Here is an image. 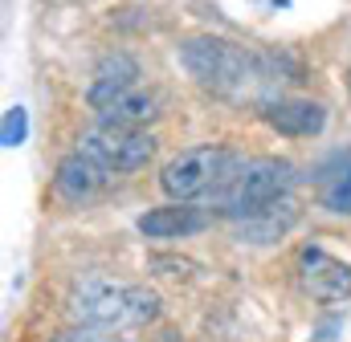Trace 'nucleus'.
I'll use <instances>...</instances> for the list:
<instances>
[{"mask_svg":"<svg viewBox=\"0 0 351 342\" xmlns=\"http://www.w3.org/2000/svg\"><path fill=\"white\" fill-rule=\"evenodd\" d=\"M82 151L110 171H139L156 155V139L139 127H94L82 135Z\"/></svg>","mask_w":351,"mask_h":342,"instance_id":"39448f33","label":"nucleus"},{"mask_svg":"<svg viewBox=\"0 0 351 342\" xmlns=\"http://www.w3.org/2000/svg\"><path fill=\"white\" fill-rule=\"evenodd\" d=\"M160 90H127L123 98H114L110 106L98 110V118L106 127H147L152 118H160Z\"/></svg>","mask_w":351,"mask_h":342,"instance_id":"f8f14e48","label":"nucleus"},{"mask_svg":"<svg viewBox=\"0 0 351 342\" xmlns=\"http://www.w3.org/2000/svg\"><path fill=\"white\" fill-rule=\"evenodd\" d=\"M135 78H139V66H135L131 53H110V57H102L98 70H94V86H90V106H94V110L110 106L114 98H123L127 90H135Z\"/></svg>","mask_w":351,"mask_h":342,"instance_id":"9d476101","label":"nucleus"},{"mask_svg":"<svg viewBox=\"0 0 351 342\" xmlns=\"http://www.w3.org/2000/svg\"><path fill=\"white\" fill-rule=\"evenodd\" d=\"M53 342H123V339H110V334H102L98 326H82V330H66V334H58Z\"/></svg>","mask_w":351,"mask_h":342,"instance_id":"2eb2a0df","label":"nucleus"},{"mask_svg":"<svg viewBox=\"0 0 351 342\" xmlns=\"http://www.w3.org/2000/svg\"><path fill=\"white\" fill-rule=\"evenodd\" d=\"M294 220H298L294 204H290V200H274L269 208L245 216V220H237V233H241V241H250V245H269V241L286 237V233L294 228Z\"/></svg>","mask_w":351,"mask_h":342,"instance_id":"ddd939ff","label":"nucleus"},{"mask_svg":"<svg viewBox=\"0 0 351 342\" xmlns=\"http://www.w3.org/2000/svg\"><path fill=\"white\" fill-rule=\"evenodd\" d=\"M315 175H319V179H315L319 204H323L327 212L351 216V147L348 151H335Z\"/></svg>","mask_w":351,"mask_h":342,"instance_id":"9b49d317","label":"nucleus"},{"mask_svg":"<svg viewBox=\"0 0 351 342\" xmlns=\"http://www.w3.org/2000/svg\"><path fill=\"white\" fill-rule=\"evenodd\" d=\"M180 62H184V70L204 86V90H217V94H229V98L250 94V86L262 78L254 53H245L233 41H217V37L188 41L184 53H180Z\"/></svg>","mask_w":351,"mask_h":342,"instance_id":"f03ea898","label":"nucleus"},{"mask_svg":"<svg viewBox=\"0 0 351 342\" xmlns=\"http://www.w3.org/2000/svg\"><path fill=\"white\" fill-rule=\"evenodd\" d=\"M213 224L208 212L192 208L188 200H180L172 208H152L139 216V233L143 237H156V241H172V237H192V233H204Z\"/></svg>","mask_w":351,"mask_h":342,"instance_id":"1a4fd4ad","label":"nucleus"},{"mask_svg":"<svg viewBox=\"0 0 351 342\" xmlns=\"http://www.w3.org/2000/svg\"><path fill=\"white\" fill-rule=\"evenodd\" d=\"M53 187H58V196H62L66 204L86 208V204H94V200L106 196V187H110V168H102V163H98L94 155H86V151L66 155V159L58 163Z\"/></svg>","mask_w":351,"mask_h":342,"instance_id":"0eeeda50","label":"nucleus"},{"mask_svg":"<svg viewBox=\"0 0 351 342\" xmlns=\"http://www.w3.org/2000/svg\"><path fill=\"white\" fill-rule=\"evenodd\" d=\"M298 285L319 302H348L351 298V265L331 256L319 245H306L298 253Z\"/></svg>","mask_w":351,"mask_h":342,"instance_id":"423d86ee","label":"nucleus"},{"mask_svg":"<svg viewBox=\"0 0 351 342\" xmlns=\"http://www.w3.org/2000/svg\"><path fill=\"white\" fill-rule=\"evenodd\" d=\"M70 314L82 326L98 330H127V326H147L160 314V298L147 285H123V281H102L86 277L70 293Z\"/></svg>","mask_w":351,"mask_h":342,"instance_id":"f257e3e1","label":"nucleus"},{"mask_svg":"<svg viewBox=\"0 0 351 342\" xmlns=\"http://www.w3.org/2000/svg\"><path fill=\"white\" fill-rule=\"evenodd\" d=\"M237 155L225 151V147H192V151H180L176 159L164 163L160 171V187L172 196V200H200V196H217L229 175L237 171Z\"/></svg>","mask_w":351,"mask_h":342,"instance_id":"20e7f679","label":"nucleus"},{"mask_svg":"<svg viewBox=\"0 0 351 342\" xmlns=\"http://www.w3.org/2000/svg\"><path fill=\"white\" fill-rule=\"evenodd\" d=\"M290 187H294V168L286 159H241L237 171L229 175V183L213 196V204L225 216L245 220V216L269 208L274 200H286Z\"/></svg>","mask_w":351,"mask_h":342,"instance_id":"7ed1b4c3","label":"nucleus"},{"mask_svg":"<svg viewBox=\"0 0 351 342\" xmlns=\"http://www.w3.org/2000/svg\"><path fill=\"white\" fill-rule=\"evenodd\" d=\"M25 131H29V118H25V110L21 106H8V114H4V147H16L21 139H25Z\"/></svg>","mask_w":351,"mask_h":342,"instance_id":"4468645a","label":"nucleus"},{"mask_svg":"<svg viewBox=\"0 0 351 342\" xmlns=\"http://www.w3.org/2000/svg\"><path fill=\"white\" fill-rule=\"evenodd\" d=\"M262 118L278 131V135H319L327 127V110L323 102H311V98H282V102H269L262 110Z\"/></svg>","mask_w":351,"mask_h":342,"instance_id":"6e6552de","label":"nucleus"},{"mask_svg":"<svg viewBox=\"0 0 351 342\" xmlns=\"http://www.w3.org/2000/svg\"><path fill=\"white\" fill-rule=\"evenodd\" d=\"M348 94H351V70H348Z\"/></svg>","mask_w":351,"mask_h":342,"instance_id":"dca6fc26","label":"nucleus"}]
</instances>
